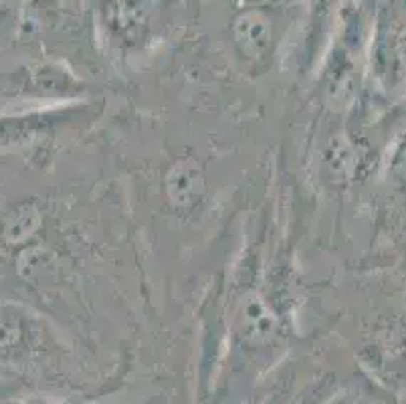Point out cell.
Segmentation results:
<instances>
[{"label": "cell", "mask_w": 406, "mask_h": 404, "mask_svg": "<svg viewBox=\"0 0 406 404\" xmlns=\"http://www.w3.org/2000/svg\"><path fill=\"white\" fill-rule=\"evenodd\" d=\"M236 38L246 55L257 59L269 45V23L257 13L245 14L236 25Z\"/></svg>", "instance_id": "cell-1"}, {"label": "cell", "mask_w": 406, "mask_h": 404, "mask_svg": "<svg viewBox=\"0 0 406 404\" xmlns=\"http://www.w3.org/2000/svg\"><path fill=\"white\" fill-rule=\"evenodd\" d=\"M186 170H188V168H180V170H176L172 178H170V192H172L176 201L182 202H186L194 194V188H192L194 176H192L190 172H186Z\"/></svg>", "instance_id": "cell-2"}]
</instances>
